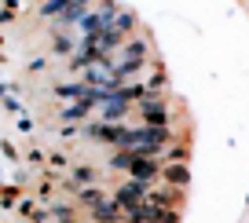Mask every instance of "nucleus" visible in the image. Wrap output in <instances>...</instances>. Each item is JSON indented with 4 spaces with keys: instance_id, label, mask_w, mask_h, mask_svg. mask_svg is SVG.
I'll use <instances>...</instances> for the list:
<instances>
[{
    "instance_id": "f257e3e1",
    "label": "nucleus",
    "mask_w": 249,
    "mask_h": 223,
    "mask_svg": "<svg viewBox=\"0 0 249 223\" xmlns=\"http://www.w3.org/2000/svg\"><path fill=\"white\" fill-rule=\"evenodd\" d=\"M169 143V128L165 124H143V128H124V139L121 146L124 150H136V154H147V157H158L161 146Z\"/></svg>"
},
{
    "instance_id": "f03ea898",
    "label": "nucleus",
    "mask_w": 249,
    "mask_h": 223,
    "mask_svg": "<svg viewBox=\"0 0 249 223\" xmlns=\"http://www.w3.org/2000/svg\"><path fill=\"white\" fill-rule=\"evenodd\" d=\"M114 169H124L132 179H158V161L147 154H136V150H121V154H114Z\"/></svg>"
},
{
    "instance_id": "7ed1b4c3",
    "label": "nucleus",
    "mask_w": 249,
    "mask_h": 223,
    "mask_svg": "<svg viewBox=\"0 0 249 223\" xmlns=\"http://www.w3.org/2000/svg\"><path fill=\"white\" fill-rule=\"evenodd\" d=\"M143 59H147V40H143V37H132L128 44H124V59L114 66V73H117V77L140 73V69H143Z\"/></svg>"
},
{
    "instance_id": "20e7f679",
    "label": "nucleus",
    "mask_w": 249,
    "mask_h": 223,
    "mask_svg": "<svg viewBox=\"0 0 249 223\" xmlns=\"http://www.w3.org/2000/svg\"><path fill=\"white\" fill-rule=\"evenodd\" d=\"M143 198H147V179H132V183H124L121 190L114 194V201H117V208H121V212L136 208Z\"/></svg>"
},
{
    "instance_id": "39448f33",
    "label": "nucleus",
    "mask_w": 249,
    "mask_h": 223,
    "mask_svg": "<svg viewBox=\"0 0 249 223\" xmlns=\"http://www.w3.org/2000/svg\"><path fill=\"white\" fill-rule=\"evenodd\" d=\"M140 114H143V124H154V128L158 124H169V106L161 99H154V95L140 103Z\"/></svg>"
},
{
    "instance_id": "423d86ee",
    "label": "nucleus",
    "mask_w": 249,
    "mask_h": 223,
    "mask_svg": "<svg viewBox=\"0 0 249 223\" xmlns=\"http://www.w3.org/2000/svg\"><path fill=\"white\" fill-rule=\"evenodd\" d=\"M124 220V212L117 208V201H95L92 205V223H121Z\"/></svg>"
},
{
    "instance_id": "0eeeda50",
    "label": "nucleus",
    "mask_w": 249,
    "mask_h": 223,
    "mask_svg": "<svg viewBox=\"0 0 249 223\" xmlns=\"http://www.w3.org/2000/svg\"><path fill=\"white\" fill-rule=\"evenodd\" d=\"M161 176H165V183H169V187H187V179H191V169H187V165H165Z\"/></svg>"
},
{
    "instance_id": "6e6552de",
    "label": "nucleus",
    "mask_w": 249,
    "mask_h": 223,
    "mask_svg": "<svg viewBox=\"0 0 249 223\" xmlns=\"http://www.w3.org/2000/svg\"><path fill=\"white\" fill-rule=\"evenodd\" d=\"M88 132H92L95 139H103V143H117V146H121V139H124V128H110V124H92Z\"/></svg>"
},
{
    "instance_id": "1a4fd4ad",
    "label": "nucleus",
    "mask_w": 249,
    "mask_h": 223,
    "mask_svg": "<svg viewBox=\"0 0 249 223\" xmlns=\"http://www.w3.org/2000/svg\"><path fill=\"white\" fill-rule=\"evenodd\" d=\"M95 179H99V172H95V169H73L66 183H70V187H88V183H95Z\"/></svg>"
},
{
    "instance_id": "9d476101",
    "label": "nucleus",
    "mask_w": 249,
    "mask_h": 223,
    "mask_svg": "<svg viewBox=\"0 0 249 223\" xmlns=\"http://www.w3.org/2000/svg\"><path fill=\"white\" fill-rule=\"evenodd\" d=\"M55 95H59V99H85L88 88L85 85H59V88H55Z\"/></svg>"
},
{
    "instance_id": "9b49d317",
    "label": "nucleus",
    "mask_w": 249,
    "mask_h": 223,
    "mask_svg": "<svg viewBox=\"0 0 249 223\" xmlns=\"http://www.w3.org/2000/svg\"><path fill=\"white\" fill-rule=\"evenodd\" d=\"M81 201H85V205H95V201H103V190H95L92 183L81 187Z\"/></svg>"
},
{
    "instance_id": "f8f14e48",
    "label": "nucleus",
    "mask_w": 249,
    "mask_h": 223,
    "mask_svg": "<svg viewBox=\"0 0 249 223\" xmlns=\"http://www.w3.org/2000/svg\"><path fill=\"white\" fill-rule=\"evenodd\" d=\"M55 48H59V51H73V40H66V37H59V40H55Z\"/></svg>"
},
{
    "instance_id": "ddd939ff",
    "label": "nucleus",
    "mask_w": 249,
    "mask_h": 223,
    "mask_svg": "<svg viewBox=\"0 0 249 223\" xmlns=\"http://www.w3.org/2000/svg\"><path fill=\"white\" fill-rule=\"evenodd\" d=\"M169 157H172V161H183L187 150H183V146H172V154H169Z\"/></svg>"
},
{
    "instance_id": "4468645a",
    "label": "nucleus",
    "mask_w": 249,
    "mask_h": 223,
    "mask_svg": "<svg viewBox=\"0 0 249 223\" xmlns=\"http://www.w3.org/2000/svg\"><path fill=\"white\" fill-rule=\"evenodd\" d=\"M55 216H59L62 223H66V220H73V212H70V208H66V205H59V212H55Z\"/></svg>"
}]
</instances>
